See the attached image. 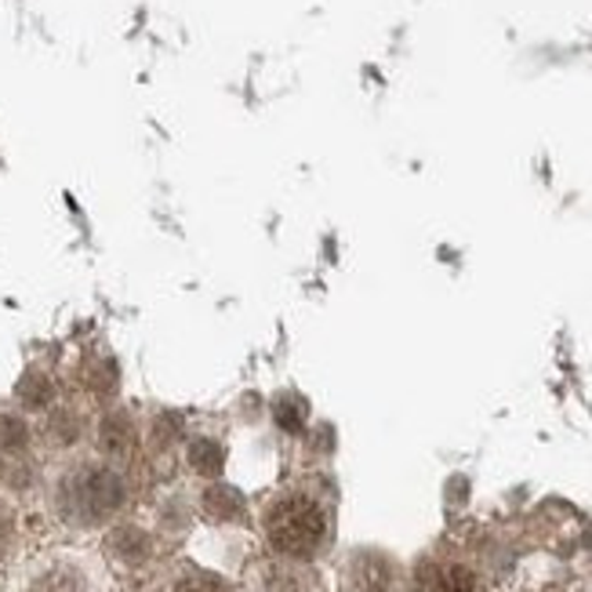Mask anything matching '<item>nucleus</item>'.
Here are the masks:
<instances>
[{
    "mask_svg": "<svg viewBox=\"0 0 592 592\" xmlns=\"http://www.w3.org/2000/svg\"><path fill=\"white\" fill-rule=\"evenodd\" d=\"M327 516L310 494H288L266 509V538L280 556L305 560L324 546Z\"/></svg>",
    "mask_w": 592,
    "mask_h": 592,
    "instance_id": "obj_1",
    "label": "nucleus"
},
{
    "mask_svg": "<svg viewBox=\"0 0 592 592\" xmlns=\"http://www.w3.org/2000/svg\"><path fill=\"white\" fill-rule=\"evenodd\" d=\"M69 513L80 520H105L124 505V480L113 469H80L66 488Z\"/></svg>",
    "mask_w": 592,
    "mask_h": 592,
    "instance_id": "obj_2",
    "label": "nucleus"
},
{
    "mask_svg": "<svg viewBox=\"0 0 592 592\" xmlns=\"http://www.w3.org/2000/svg\"><path fill=\"white\" fill-rule=\"evenodd\" d=\"M418 592H477V574L461 563H433L422 571Z\"/></svg>",
    "mask_w": 592,
    "mask_h": 592,
    "instance_id": "obj_3",
    "label": "nucleus"
},
{
    "mask_svg": "<svg viewBox=\"0 0 592 592\" xmlns=\"http://www.w3.org/2000/svg\"><path fill=\"white\" fill-rule=\"evenodd\" d=\"M102 451L113 458H124L132 451V425H127L124 414H113V418L102 422Z\"/></svg>",
    "mask_w": 592,
    "mask_h": 592,
    "instance_id": "obj_4",
    "label": "nucleus"
},
{
    "mask_svg": "<svg viewBox=\"0 0 592 592\" xmlns=\"http://www.w3.org/2000/svg\"><path fill=\"white\" fill-rule=\"evenodd\" d=\"M110 552L121 556V560H127V563H138L142 556L149 552V538L135 527H121L110 535Z\"/></svg>",
    "mask_w": 592,
    "mask_h": 592,
    "instance_id": "obj_5",
    "label": "nucleus"
},
{
    "mask_svg": "<svg viewBox=\"0 0 592 592\" xmlns=\"http://www.w3.org/2000/svg\"><path fill=\"white\" fill-rule=\"evenodd\" d=\"M30 592H85V578L74 567H52L30 585Z\"/></svg>",
    "mask_w": 592,
    "mask_h": 592,
    "instance_id": "obj_6",
    "label": "nucleus"
},
{
    "mask_svg": "<svg viewBox=\"0 0 592 592\" xmlns=\"http://www.w3.org/2000/svg\"><path fill=\"white\" fill-rule=\"evenodd\" d=\"M204 505H208V513L215 516V520H241L244 516L241 494L230 491V488H211L204 494Z\"/></svg>",
    "mask_w": 592,
    "mask_h": 592,
    "instance_id": "obj_7",
    "label": "nucleus"
},
{
    "mask_svg": "<svg viewBox=\"0 0 592 592\" xmlns=\"http://www.w3.org/2000/svg\"><path fill=\"white\" fill-rule=\"evenodd\" d=\"M189 466H193L197 472H204V477H215V472L222 469V447L215 440H193L189 444Z\"/></svg>",
    "mask_w": 592,
    "mask_h": 592,
    "instance_id": "obj_8",
    "label": "nucleus"
},
{
    "mask_svg": "<svg viewBox=\"0 0 592 592\" xmlns=\"http://www.w3.org/2000/svg\"><path fill=\"white\" fill-rule=\"evenodd\" d=\"M19 396H22V404L44 407L47 400H52V386H47V378H41V375H26L19 386Z\"/></svg>",
    "mask_w": 592,
    "mask_h": 592,
    "instance_id": "obj_9",
    "label": "nucleus"
},
{
    "mask_svg": "<svg viewBox=\"0 0 592 592\" xmlns=\"http://www.w3.org/2000/svg\"><path fill=\"white\" fill-rule=\"evenodd\" d=\"M171 592H230V589L222 585L219 578H211L204 571H189V574H182L179 582L171 585Z\"/></svg>",
    "mask_w": 592,
    "mask_h": 592,
    "instance_id": "obj_10",
    "label": "nucleus"
},
{
    "mask_svg": "<svg viewBox=\"0 0 592 592\" xmlns=\"http://www.w3.org/2000/svg\"><path fill=\"white\" fill-rule=\"evenodd\" d=\"M22 444H26V425L19 418H0V447L4 451H19Z\"/></svg>",
    "mask_w": 592,
    "mask_h": 592,
    "instance_id": "obj_11",
    "label": "nucleus"
},
{
    "mask_svg": "<svg viewBox=\"0 0 592 592\" xmlns=\"http://www.w3.org/2000/svg\"><path fill=\"white\" fill-rule=\"evenodd\" d=\"M263 592H305L302 582L294 578L288 567H273V571L266 574V589Z\"/></svg>",
    "mask_w": 592,
    "mask_h": 592,
    "instance_id": "obj_12",
    "label": "nucleus"
},
{
    "mask_svg": "<svg viewBox=\"0 0 592 592\" xmlns=\"http://www.w3.org/2000/svg\"><path fill=\"white\" fill-rule=\"evenodd\" d=\"M277 422L283 425V429H302V418H299V411H294L288 400H283V404H277Z\"/></svg>",
    "mask_w": 592,
    "mask_h": 592,
    "instance_id": "obj_13",
    "label": "nucleus"
}]
</instances>
